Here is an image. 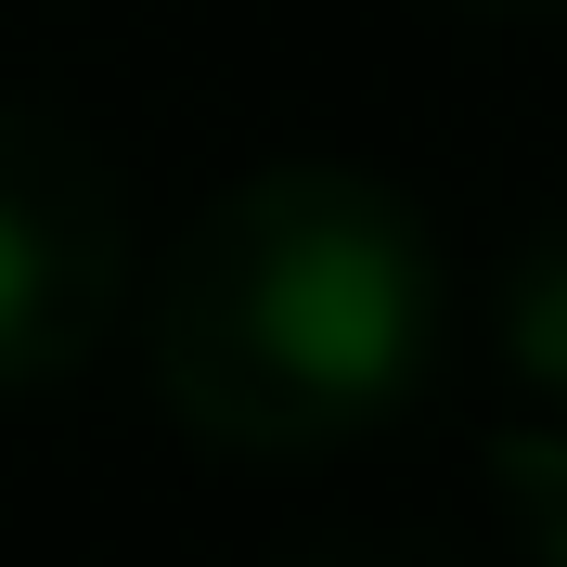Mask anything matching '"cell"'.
<instances>
[{"mask_svg": "<svg viewBox=\"0 0 567 567\" xmlns=\"http://www.w3.org/2000/svg\"><path fill=\"white\" fill-rule=\"evenodd\" d=\"M439 246L374 168H246L168 246L142 361L207 452H336L439 361Z\"/></svg>", "mask_w": 567, "mask_h": 567, "instance_id": "obj_1", "label": "cell"}, {"mask_svg": "<svg viewBox=\"0 0 567 567\" xmlns=\"http://www.w3.org/2000/svg\"><path fill=\"white\" fill-rule=\"evenodd\" d=\"M130 310V181L78 116L0 104V388H52Z\"/></svg>", "mask_w": 567, "mask_h": 567, "instance_id": "obj_2", "label": "cell"}, {"mask_svg": "<svg viewBox=\"0 0 567 567\" xmlns=\"http://www.w3.org/2000/svg\"><path fill=\"white\" fill-rule=\"evenodd\" d=\"M503 361L542 400H567V219H542L516 246V271H503Z\"/></svg>", "mask_w": 567, "mask_h": 567, "instance_id": "obj_3", "label": "cell"}]
</instances>
